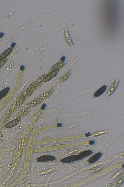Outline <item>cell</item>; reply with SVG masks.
Listing matches in <instances>:
<instances>
[{
    "instance_id": "13",
    "label": "cell",
    "mask_w": 124,
    "mask_h": 187,
    "mask_svg": "<svg viewBox=\"0 0 124 187\" xmlns=\"http://www.w3.org/2000/svg\"><path fill=\"white\" fill-rule=\"evenodd\" d=\"M53 90H50L47 91V92H45L44 94L41 95L40 97L41 98H45L47 96H48L50 95L53 92Z\"/></svg>"
},
{
    "instance_id": "19",
    "label": "cell",
    "mask_w": 124,
    "mask_h": 187,
    "mask_svg": "<svg viewBox=\"0 0 124 187\" xmlns=\"http://www.w3.org/2000/svg\"><path fill=\"white\" fill-rule=\"evenodd\" d=\"M25 69V66L23 65L21 66L20 68V69L21 70L24 71Z\"/></svg>"
},
{
    "instance_id": "5",
    "label": "cell",
    "mask_w": 124,
    "mask_h": 187,
    "mask_svg": "<svg viewBox=\"0 0 124 187\" xmlns=\"http://www.w3.org/2000/svg\"><path fill=\"white\" fill-rule=\"evenodd\" d=\"M102 154L100 152L96 153L91 157L88 160L90 164L94 163L98 161L101 157Z\"/></svg>"
},
{
    "instance_id": "10",
    "label": "cell",
    "mask_w": 124,
    "mask_h": 187,
    "mask_svg": "<svg viewBox=\"0 0 124 187\" xmlns=\"http://www.w3.org/2000/svg\"><path fill=\"white\" fill-rule=\"evenodd\" d=\"M65 65V63L62 62H58L55 64L51 68V71L59 70L63 67Z\"/></svg>"
},
{
    "instance_id": "9",
    "label": "cell",
    "mask_w": 124,
    "mask_h": 187,
    "mask_svg": "<svg viewBox=\"0 0 124 187\" xmlns=\"http://www.w3.org/2000/svg\"><path fill=\"white\" fill-rule=\"evenodd\" d=\"M20 118H18L16 119L9 122L7 123L5 126L7 128L12 127L18 124L20 121Z\"/></svg>"
},
{
    "instance_id": "14",
    "label": "cell",
    "mask_w": 124,
    "mask_h": 187,
    "mask_svg": "<svg viewBox=\"0 0 124 187\" xmlns=\"http://www.w3.org/2000/svg\"><path fill=\"white\" fill-rule=\"evenodd\" d=\"M6 59L4 60H1V61L0 62V68L6 63Z\"/></svg>"
},
{
    "instance_id": "21",
    "label": "cell",
    "mask_w": 124,
    "mask_h": 187,
    "mask_svg": "<svg viewBox=\"0 0 124 187\" xmlns=\"http://www.w3.org/2000/svg\"><path fill=\"white\" fill-rule=\"evenodd\" d=\"M91 135V134L89 132L85 134V136L86 137H88L89 136H90Z\"/></svg>"
},
{
    "instance_id": "17",
    "label": "cell",
    "mask_w": 124,
    "mask_h": 187,
    "mask_svg": "<svg viewBox=\"0 0 124 187\" xmlns=\"http://www.w3.org/2000/svg\"><path fill=\"white\" fill-rule=\"evenodd\" d=\"M62 123H58L57 124V126L58 127H62Z\"/></svg>"
},
{
    "instance_id": "15",
    "label": "cell",
    "mask_w": 124,
    "mask_h": 187,
    "mask_svg": "<svg viewBox=\"0 0 124 187\" xmlns=\"http://www.w3.org/2000/svg\"><path fill=\"white\" fill-rule=\"evenodd\" d=\"M46 106V104L44 103H43L42 104V105L41 106V109L42 110H44L45 109Z\"/></svg>"
},
{
    "instance_id": "2",
    "label": "cell",
    "mask_w": 124,
    "mask_h": 187,
    "mask_svg": "<svg viewBox=\"0 0 124 187\" xmlns=\"http://www.w3.org/2000/svg\"><path fill=\"white\" fill-rule=\"evenodd\" d=\"M56 160L55 157L50 155H44L38 158L37 161L38 162H42L54 161Z\"/></svg>"
},
{
    "instance_id": "4",
    "label": "cell",
    "mask_w": 124,
    "mask_h": 187,
    "mask_svg": "<svg viewBox=\"0 0 124 187\" xmlns=\"http://www.w3.org/2000/svg\"><path fill=\"white\" fill-rule=\"evenodd\" d=\"M107 86L104 85L98 89L93 94V96L94 97H98L102 94L107 89Z\"/></svg>"
},
{
    "instance_id": "8",
    "label": "cell",
    "mask_w": 124,
    "mask_h": 187,
    "mask_svg": "<svg viewBox=\"0 0 124 187\" xmlns=\"http://www.w3.org/2000/svg\"><path fill=\"white\" fill-rule=\"evenodd\" d=\"M13 49L12 48H8L4 51L0 55V60L5 58L11 52Z\"/></svg>"
},
{
    "instance_id": "22",
    "label": "cell",
    "mask_w": 124,
    "mask_h": 187,
    "mask_svg": "<svg viewBox=\"0 0 124 187\" xmlns=\"http://www.w3.org/2000/svg\"><path fill=\"white\" fill-rule=\"evenodd\" d=\"M16 45V43L14 42H13L11 45V46L13 47H15Z\"/></svg>"
},
{
    "instance_id": "11",
    "label": "cell",
    "mask_w": 124,
    "mask_h": 187,
    "mask_svg": "<svg viewBox=\"0 0 124 187\" xmlns=\"http://www.w3.org/2000/svg\"><path fill=\"white\" fill-rule=\"evenodd\" d=\"M71 73L70 70L68 71L62 76L60 79L59 81L60 82H63L66 80L70 76Z\"/></svg>"
},
{
    "instance_id": "20",
    "label": "cell",
    "mask_w": 124,
    "mask_h": 187,
    "mask_svg": "<svg viewBox=\"0 0 124 187\" xmlns=\"http://www.w3.org/2000/svg\"><path fill=\"white\" fill-rule=\"evenodd\" d=\"M4 34V33L2 32H1L0 33V38H2Z\"/></svg>"
},
{
    "instance_id": "16",
    "label": "cell",
    "mask_w": 124,
    "mask_h": 187,
    "mask_svg": "<svg viewBox=\"0 0 124 187\" xmlns=\"http://www.w3.org/2000/svg\"><path fill=\"white\" fill-rule=\"evenodd\" d=\"M89 143L90 145H92L95 143V142L94 140H91L89 141Z\"/></svg>"
},
{
    "instance_id": "3",
    "label": "cell",
    "mask_w": 124,
    "mask_h": 187,
    "mask_svg": "<svg viewBox=\"0 0 124 187\" xmlns=\"http://www.w3.org/2000/svg\"><path fill=\"white\" fill-rule=\"evenodd\" d=\"M78 160H79L78 155H75L70 156L63 158L60 160V161L62 163H67L74 162Z\"/></svg>"
},
{
    "instance_id": "7",
    "label": "cell",
    "mask_w": 124,
    "mask_h": 187,
    "mask_svg": "<svg viewBox=\"0 0 124 187\" xmlns=\"http://www.w3.org/2000/svg\"><path fill=\"white\" fill-rule=\"evenodd\" d=\"M93 152L91 150H87L82 152L78 155L79 160L82 159L91 155Z\"/></svg>"
},
{
    "instance_id": "18",
    "label": "cell",
    "mask_w": 124,
    "mask_h": 187,
    "mask_svg": "<svg viewBox=\"0 0 124 187\" xmlns=\"http://www.w3.org/2000/svg\"><path fill=\"white\" fill-rule=\"evenodd\" d=\"M66 57L64 56H62L61 59V60L62 62H63L65 60Z\"/></svg>"
},
{
    "instance_id": "1",
    "label": "cell",
    "mask_w": 124,
    "mask_h": 187,
    "mask_svg": "<svg viewBox=\"0 0 124 187\" xmlns=\"http://www.w3.org/2000/svg\"><path fill=\"white\" fill-rule=\"evenodd\" d=\"M120 81L119 79H116L112 83L107 92L106 94L109 96L112 94L117 88Z\"/></svg>"
},
{
    "instance_id": "6",
    "label": "cell",
    "mask_w": 124,
    "mask_h": 187,
    "mask_svg": "<svg viewBox=\"0 0 124 187\" xmlns=\"http://www.w3.org/2000/svg\"><path fill=\"white\" fill-rule=\"evenodd\" d=\"M59 70V69L52 71L44 78V82H46L51 80L57 74Z\"/></svg>"
},
{
    "instance_id": "12",
    "label": "cell",
    "mask_w": 124,
    "mask_h": 187,
    "mask_svg": "<svg viewBox=\"0 0 124 187\" xmlns=\"http://www.w3.org/2000/svg\"><path fill=\"white\" fill-rule=\"evenodd\" d=\"M102 166H99L90 169L88 170V172L90 173H95L100 171L102 168Z\"/></svg>"
}]
</instances>
